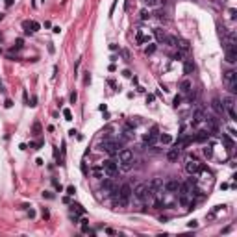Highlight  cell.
I'll list each match as a JSON object with an SVG mask.
<instances>
[{
  "instance_id": "cell-9",
  "label": "cell",
  "mask_w": 237,
  "mask_h": 237,
  "mask_svg": "<svg viewBox=\"0 0 237 237\" xmlns=\"http://www.w3.org/2000/svg\"><path fill=\"white\" fill-rule=\"evenodd\" d=\"M204 121L207 122V128H210L207 132H210V134H217V132H219V122L215 121V117L207 115V117H204Z\"/></svg>"
},
{
  "instance_id": "cell-6",
  "label": "cell",
  "mask_w": 237,
  "mask_h": 237,
  "mask_svg": "<svg viewBox=\"0 0 237 237\" xmlns=\"http://www.w3.org/2000/svg\"><path fill=\"white\" fill-rule=\"evenodd\" d=\"M224 50H226V61L228 63H235L237 61V48H235V43H228L224 45Z\"/></svg>"
},
{
  "instance_id": "cell-52",
  "label": "cell",
  "mask_w": 237,
  "mask_h": 237,
  "mask_svg": "<svg viewBox=\"0 0 237 237\" xmlns=\"http://www.w3.org/2000/svg\"><path fill=\"white\" fill-rule=\"evenodd\" d=\"M122 74H124V76H126V78H132V72H130V71H124Z\"/></svg>"
},
{
  "instance_id": "cell-10",
  "label": "cell",
  "mask_w": 237,
  "mask_h": 237,
  "mask_svg": "<svg viewBox=\"0 0 237 237\" xmlns=\"http://www.w3.org/2000/svg\"><path fill=\"white\" fill-rule=\"evenodd\" d=\"M132 158H134V154H132V150L128 148H121L119 150V161H132Z\"/></svg>"
},
{
  "instance_id": "cell-12",
  "label": "cell",
  "mask_w": 237,
  "mask_h": 237,
  "mask_svg": "<svg viewBox=\"0 0 237 237\" xmlns=\"http://www.w3.org/2000/svg\"><path fill=\"white\" fill-rule=\"evenodd\" d=\"M154 37L158 43H165V39H167V32L163 30V28H154Z\"/></svg>"
},
{
  "instance_id": "cell-44",
  "label": "cell",
  "mask_w": 237,
  "mask_h": 237,
  "mask_svg": "<svg viewBox=\"0 0 237 237\" xmlns=\"http://www.w3.org/2000/svg\"><path fill=\"white\" fill-rule=\"evenodd\" d=\"M37 106V96H32V104H30V108H35Z\"/></svg>"
},
{
  "instance_id": "cell-54",
  "label": "cell",
  "mask_w": 237,
  "mask_h": 237,
  "mask_svg": "<svg viewBox=\"0 0 237 237\" xmlns=\"http://www.w3.org/2000/svg\"><path fill=\"white\" fill-rule=\"evenodd\" d=\"M0 85H2V82H0Z\"/></svg>"
},
{
  "instance_id": "cell-40",
  "label": "cell",
  "mask_w": 237,
  "mask_h": 237,
  "mask_svg": "<svg viewBox=\"0 0 237 237\" xmlns=\"http://www.w3.org/2000/svg\"><path fill=\"white\" fill-rule=\"evenodd\" d=\"M76 100H78V95H76V91H72V93H71V102L76 104Z\"/></svg>"
},
{
  "instance_id": "cell-53",
  "label": "cell",
  "mask_w": 237,
  "mask_h": 237,
  "mask_svg": "<svg viewBox=\"0 0 237 237\" xmlns=\"http://www.w3.org/2000/svg\"><path fill=\"white\" fill-rule=\"evenodd\" d=\"M2 19H4V15H2V13H0V20H2Z\"/></svg>"
},
{
  "instance_id": "cell-27",
  "label": "cell",
  "mask_w": 237,
  "mask_h": 237,
  "mask_svg": "<svg viewBox=\"0 0 237 237\" xmlns=\"http://www.w3.org/2000/svg\"><path fill=\"white\" fill-rule=\"evenodd\" d=\"M139 17H141V20H148L152 15H150L148 9H141V11H139Z\"/></svg>"
},
{
  "instance_id": "cell-1",
  "label": "cell",
  "mask_w": 237,
  "mask_h": 237,
  "mask_svg": "<svg viewBox=\"0 0 237 237\" xmlns=\"http://www.w3.org/2000/svg\"><path fill=\"white\" fill-rule=\"evenodd\" d=\"M134 197L139 202H146L148 198H152V193L148 189V184H139L135 189H134Z\"/></svg>"
},
{
  "instance_id": "cell-45",
  "label": "cell",
  "mask_w": 237,
  "mask_h": 237,
  "mask_svg": "<svg viewBox=\"0 0 237 237\" xmlns=\"http://www.w3.org/2000/svg\"><path fill=\"white\" fill-rule=\"evenodd\" d=\"M4 4H6V8H11V6H13V0H4Z\"/></svg>"
},
{
  "instance_id": "cell-31",
  "label": "cell",
  "mask_w": 237,
  "mask_h": 237,
  "mask_svg": "<svg viewBox=\"0 0 237 237\" xmlns=\"http://www.w3.org/2000/svg\"><path fill=\"white\" fill-rule=\"evenodd\" d=\"M154 52H156V45H148V46L145 48V54L146 56H150V54H154Z\"/></svg>"
},
{
  "instance_id": "cell-30",
  "label": "cell",
  "mask_w": 237,
  "mask_h": 237,
  "mask_svg": "<svg viewBox=\"0 0 237 237\" xmlns=\"http://www.w3.org/2000/svg\"><path fill=\"white\" fill-rule=\"evenodd\" d=\"M32 132H33V135H39V134H41V124H39V122H33Z\"/></svg>"
},
{
  "instance_id": "cell-25",
  "label": "cell",
  "mask_w": 237,
  "mask_h": 237,
  "mask_svg": "<svg viewBox=\"0 0 237 237\" xmlns=\"http://www.w3.org/2000/svg\"><path fill=\"white\" fill-rule=\"evenodd\" d=\"M165 45H169V46H176V45H178V37H174V35H167Z\"/></svg>"
},
{
  "instance_id": "cell-48",
  "label": "cell",
  "mask_w": 237,
  "mask_h": 237,
  "mask_svg": "<svg viewBox=\"0 0 237 237\" xmlns=\"http://www.w3.org/2000/svg\"><path fill=\"white\" fill-rule=\"evenodd\" d=\"M187 226H189V228H197V220H191V222H189Z\"/></svg>"
},
{
  "instance_id": "cell-18",
  "label": "cell",
  "mask_w": 237,
  "mask_h": 237,
  "mask_svg": "<svg viewBox=\"0 0 237 237\" xmlns=\"http://www.w3.org/2000/svg\"><path fill=\"white\" fill-rule=\"evenodd\" d=\"M210 139V132H206V130H200V132H197V135H194V141H207Z\"/></svg>"
},
{
  "instance_id": "cell-36",
  "label": "cell",
  "mask_w": 237,
  "mask_h": 237,
  "mask_svg": "<svg viewBox=\"0 0 237 237\" xmlns=\"http://www.w3.org/2000/svg\"><path fill=\"white\" fill-rule=\"evenodd\" d=\"M145 4H146V6H150V8H154V6H158V4H159V0H145Z\"/></svg>"
},
{
  "instance_id": "cell-8",
  "label": "cell",
  "mask_w": 237,
  "mask_h": 237,
  "mask_svg": "<svg viewBox=\"0 0 237 237\" xmlns=\"http://www.w3.org/2000/svg\"><path fill=\"white\" fill-rule=\"evenodd\" d=\"M200 167H202V165H200L198 161H194V159H189V161L185 163V171H187V174L191 176V174H198Z\"/></svg>"
},
{
  "instance_id": "cell-46",
  "label": "cell",
  "mask_w": 237,
  "mask_h": 237,
  "mask_svg": "<svg viewBox=\"0 0 237 237\" xmlns=\"http://www.w3.org/2000/svg\"><path fill=\"white\" fill-rule=\"evenodd\" d=\"M4 106H6V108H11V106H13V102H11V100L8 98V100H6V102H4Z\"/></svg>"
},
{
  "instance_id": "cell-17",
  "label": "cell",
  "mask_w": 237,
  "mask_h": 237,
  "mask_svg": "<svg viewBox=\"0 0 237 237\" xmlns=\"http://www.w3.org/2000/svg\"><path fill=\"white\" fill-rule=\"evenodd\" d=\"M91 174H93L95 178L102 180V178H104V174H106V171H104V167L100 165V167H93V169H91Z\"/></svg>"
},
{
  "instance_id": "cell-21",
  "label": "cell",
  "mask_w": 237,
  "mask_h": 237,
  "mask_svg": "<svg viewBox=\"0 0 237 237\" xmlns=\"http://www.w3.org/2000/svg\"><path fill=\"white\" fill-rule=\"evenodd\" d=\"M178 156H180V148H172V150H169V154H167V159H169V161H176Z\"/></svg>"
},
{
  "instance_id": "cell-22",
  "label": "cell",
  "mask_w": 237,
  "mask_h": 237,
  "mask_svg": "<svg viewBox=\"0 0 237 237\" xmlns=\"http://www.w3.org/2000/svg\"><path fill=\"white\" fill-rule=\"evenodd\" d=\"M158 139H159L163 145H171V143H172V135H169V134H159Z\"/></svg>"
},
{
  "instance_id": "cell-49",
  "label": "cell",
  "mask_w": 237,
  "mask_h": 237,
  "mask_svg": "<svg viewBox=\"0 0 237 237\" xmlns=\"http://www.w3.org/2000/svg\"><path fill=\"white\" fill-rule=\"evenodd\" d=\"M48 52L54 54V45H52V43H48Z\"/></svg>"
},
{
  "instance_id": "cell-16",
  "label": "cell",
  "mask_w": 237,
  "mask_h": 237,
  "mask_svg": "<svg viewBox=\"0 0 237 237\" xmlns=\"http://www.w3.org/2000/svg\"><path fill=\"white\" fill-rule=\"evenodd\" d=\"M113 187H117L113 182H111L109 178H102V191H106V193H111L113 191Z\"/></svg>"
},
{
  "instance_id": "cell-19",
  "label": "cell",
  "mask_w": 237,
  "mask_h": 237,
  "mask_svg": "<svg viewBox=\"0 0 237 237\" xmlns=\"http://www.w3.org/2000/svg\"><path fill=\"white\" fill-rule=\"evenodd\" d=\"M191 89H193V83L189 80H184L182 83H180V91H182V93H189Z\"/></svg>"
},
{
  "instance_id": "cell-37",
  "label": "cell",
  "mask_w": 237,
  "mask_h": 237,
  "mask_svg": "<svg viewBox=\"0 0 237 237\" xmlns=\"http://www.w3.org/2000/svg\"><path fill=\"white\" fill-rule=\"evenodd\" d=\"M52 184H54V187H56V189H58V191H63V187H61V184H59V182H58V180H56V178L52 180Z\"/></svg>"
},
{
  "instance_id": "cell-41",
  "label": "cell",
  "mask_w": 237,
  "mask_h": 237,
  "mask_svg": "<svg viewBox=\"0 0 237 237\" xmlns=\"http://www.w3.org/2000/svg\"><path fill=\"white\" fill-rule=\"evenodd\" d=\"M154 98H156L154 95H146V104H152V102H154Z\"/></svg>"
},
{
  "instance_id": "cell-47",
  "label": "cell",
  "mask_w": 237,
  "mask_h": 237,
  "mask_svg": "<svg viewBox=\"0 0 237 237\" xmlns=\"http://www.w3.org/2000/svg\"><path fill=\"white\" fill-rule=\"evenodd\" d=\"M52 32H54V33H59V32H61V28H59V26H54V28H52Z\"/></svg>"
},
{
  "instance_id": "cell-3",
  "label": "cell",
  "mask_w": 237,
  "mask_h": 237,
  "mask_svg": "<svg viewBox=\"0 0 237 237\" xmlns=\"http://www.w3.org/2000/svg\"><path fill=\"white\" fill-rule=\"evenodd\" d=\"M224 82L228 83V89L232 91V95L237 93V72L235 71H226L224 72Z\"/></svg>"
},
{
  "instance_id": "cell-26",
  "label": "cell",
  "mask_w": 237,
  "mask_h": 237,
  "mask_svg": "<svg viewBox=\"0 0 237 237\" xmlns=\"http://www.w3.org/2000/svg\"><path fill=\"white\" fill-rule=\"evenodd\" d=\"M176 46H180V48H182V52L189 50V43H187L185 39H178V45H176Z\"/></svg>"
},
{
  "instance_id": "cell-4",
  "label": "cell",
  "mask_w": 237,
  "mask_h": 237,
  "mask_svg": "<svg viewBox=\"0 0 237 237\" xmlns=\"http://www.w3.org/2000/svg\"><path fill=\"white\" fill-rule=\"evenodd\" d=\"M102 167H104V171H106V174H108L109 178H113L115 174L119 172V163L115 161V159H104Z\"/></svg>"
},
{
  "instance_id": "cell-38",
  "label": "cell",
  "mask_w": 237,
  "mask_h": 237,
  "mask_svg": "<svg viewBox=\"0 0 237 237\" xmlns=\"http://www.w3.org/2000/svg\"><path fill=\"white\" fill-rule=\"evenodd\" d=\"M122 169L124 171H130L132 169V161H122Z\"/></svg>"
},
{
  "instance_id": "cell-50",
  "label": "cell",
  "mask_w": 237,
  "mask_h": 237,
  "mask_svg": "<svg viewBox=\"0 0 237 237\" xmlns=\"http://www.w3.org/2000/svg\"><path fill=\"white\" fill-rule=\"evenodd\" d=\"M235 13H237V11L232 8V9H230V17H232V19H235Z\"/></svg>"
},
{
  "instance_id": "cell-7",
  "label": "cell",
  "mask_w": 237,
  "mask_h": 237,
  "mask_svg": "<svg viewBox=\"0 0 237 237\" xmlns=\"http://www.w3.org/2000/svg\"><path fill=\"white\" fill-rule=\"evenodd\" d=\"M158 137H159V128H158L156 124H154V126L150 128V132H146V134H145L143 141H145L146 145H154V143L158 141Z\"/></svg>"
},
{
  "instance_id": "cell-43",
  "label": "cell",
  "mask_w": 237,
  "mask_h": 237,
  "mask_svg": "<svg viewBox=\"0 0 237 237\" xmlns=\"http://www.w3.org/2000/svg\"><path fill=\"white\" fill-rule=\"evenodd\" d=\"M43 219H50V213H48L46 207H43Z\"/></svg>"
},
{
  "instance_id": "cell-11",
  "label": "cell",
  "mask_w": 237,
  "mask_h": 237,
  "mask_svg": "<svg viewBox=\"0 0 237 237\" xmlns=\"http://www.w3.org/2000/svg\"><path fill=\"white\" fill-rule=\"evenodd\" d=\"M211 108H213V111H215L217 115H222V113H224V106H222L220 98H217V96L211 100Z\"/></svg>"
},
{
  "instance_id": "cell-5",
  "label": "cell",
  "mask_w": 237,
  "mask_h": 237,
  "mask_svg": "<svg viewBox=\"0 0 237 237\" xmlns=\"http://www.w3.org/2000/svg\"><path fill=\"white\" fill-rule=\"evenodd\" d=\"M222 106H224V111H228L230 119H232V121H237V115H235V98H233V96H226Z\"/></svg>"
},
{
  "instance_id": "cell-23",
  "label": "cell",
  "mask_w": 237,
  "mask_h": 237,
  "mask_svg": "<svg viewBox=\"0 0 237 237\" xmlns=\"http://www.w3.org/2000/svg\"><path fill=\"white\" fill-rule=\"evenodd\" d=\"M202 152H204V156H206L207 159H211V158H213V145H206Z\"/></svg>"
},
{
  "instance_id": "cell-29",
  "label": "cell",
  "mask_w": 237,
  "mask_h": 237,
  "mask_svg": "<svg viewBox=\"0 0 237 237\" xmlns=\"http://www.w3.org/2000/svg\"><path fill=\"white\" fill-rule=\"evenodd\" d=\"M71 207H72V210H74L76 213H78V215H83V213H85V210H83V207H82L80 204H72Z\"/></svg>"
},
{
  "instance_id": "cell-15",
  "label": "cell",
  "mask_w": 237,
  "mask_h": 237,
  "mask_svg": "<svg viewBox=\"0 0 237 237\" xmlns=\"http://www.w3.org/2000/svg\"><path fill=\"white\" fill-rule=\"evenodd\" d=\"M148 41H150V35H145L143 30H137V33H135V43H137V45L148 43Z\"/></svg>"
},
{
  "instance_id": "cell-33",
  "label": "cell",
  "mask_w": 237,
  "mask_h": 237,
  "mask_svg": "<svg viewBox=\"0 0 237 237\" xmlns=\"http://www.w3.org/2000/svg\"><path fill=\"white\" fill-rule=\"evenodd\" d=\"M63 117H65V121H72V113H71V109H63Z\"/></svg>"
},
{
  "instance_id": "cell-28",
  "label": "cell",
  "mask_w": 237,
  "mask_h": 237,
  "mask_svg": "<svg viewBox=\"0 0 237 237\" xmlns=\"http://www.w3.org/2000/svg\"><path fill=\"white\" fill-rule=\"evenodd\" d=\"M22 46H24V41H22V39L19 37V39L15 41V46H13L11 50H13V52H15V50H20V48H22Z\"/></svg>"
},
{
  "instance_id": "cell-35",
  "label": "cell",
  "mask_w": 237,
  "mask_h": 237,
  "mask_svg": "<svg viewBox=\"0 0 237 237\" xmlns=\"http://www.w3.org/2000/svg\"><path fill=\"white\" fill-rule=\"evenodd\" d=\"M180 104H182V96H180V95H176V96H174V102H172V106H174V108H178Z\"/></svg>"
},
{
  "instance_id": "cell-34",
  "label": "cell",
  "mask_w": 237,
  "mask_h": 237,
  "mask_svg": "<svg viewBox=\"0 0 237 237\" xmlns=\"http://www.w3.org/2000/svg\"><path fill=\"white\" fill-rule=\"evenodd\" d=\"M65 191H67V194H69V197H74V193H76V187H74V185H69Z\"/></svg>"
},
{
  "instance_id": "cell-14",
  "label": "cell",
  "mask_w": 237,
  "mask_h": 237,
  "mask_svg": "<svg viewBox=\"0 0 237 237\" xmlns=\"http://www.w3.org/2000/svg\"><path fill=\"white\" fill-rule=\"evenodd\" d=\"M204 111H202V109H197V111H194V115H193V121H191V124H193V126H197V124H200L202 121H204Z\"/></svg>"
},
{
  "instance_id": "cell-20",
  "label": "cell",
  "mask_w": 237,
  "mask_h": 237,
  "mask_svg": "<svg viewBox=\"0 0 237 237\" xmlns=\"http://www.w3.org/2000/svg\"><path fill=\"white\" fill-rule=\"evenodd\" d=\"M194 71V63L191 59H185V63H184V74H191Z\"/></svg>"
},
{
  "instance_id": "cell-2",
  "label": "cell",
  "mask_w": 237,
  "mask_h": 237,
  "mask_svg": "<svg viewBox=\"0 0 237 237\" xmlns=\"http://www.w3.org/2000/svg\"><path fill=\"white\" fill-rule=\"evenodd\" d=\"M100 148L104 152H108L109 156H115V154H119V150L122 148V145L117 143V141H111V139H104V141L100 143Z\"/></svg>"
},
{
  "instance_id": "cell-32",
  "label": "cell",
  "mask_w": 237,
  "mask_h": 237,
  "mask_svg": "<svg viewBox=\"0 0 237 237\" xmlns=\"http://www.w3.org/2000/svg\"><path fill=\"white\" fill-rule=\"evenodd\" d=\"M182 58H184V52L182 50H178V52L172 54V59H176V61H182Z\"/></svg>"
},
{
  "instance_id": "cell-51",
  "label": "cell",
  "mask_w": 237,
  "mask_h": 237,
  "mask_svg": "<svg viewBox=\"0 0 237 237\" xmlns=\"http://www.w3.org/2000/svg\"><path fill=\"white\" fill-rule=\"evenodd\" d=\"M22 98H24V104L28 106V93H26V91H24V95H22Z\"/></svg>"
},
{
  "instance_id": "cell-13",
  "label": "cell",
  "mask_w": 237,
  "mask_h": 237,
  "mask_svg": "<svg viewBox=\"0 0 237 237\" xmlns=\"http://www.w3.org/2000/svg\"><path fill=\"white\" fill-rule=\"evenodd\" d=\"M178 187H180V182H178V180H169V182L165 184V191H169V193H176V191H178Z\"/></svg>"
},
{
  "instance_id": "cell-24",
  "label": "cell",
  "mask_w": 237,
  "mask_h": 237,
  "mask_svg": "<svg viewBox=\"0 0 237 237\" xmlns=\"http://www.w3.org/2000/svg\"><path fill=\"white\" fill-rule=\"evenodd\" d=\"M82 232L83 233H93V230H91V226H89V220L87 219L82 220Z\"/></svg>"
},
{
  "instance_id": "cell-42",
  "label": "cell",
  "mask_w": 237,
  "mask_h": 237,
  "mask_svg": "<svg viewBox=\"0 0 237 237\" xmlns=\"http://www.w3.org/2000/svg\"><path fill=\"white\" fill-rule=\"evenodd\" d=\"M43 198H54V194H52L50 191H45V193H43Z\"/></svg>"
},
{
  "instance_id": "cell-39",
  "label": "cell",
  "mask_w": 237,
  "mask_h": 237,
  "mask_svg": "<svg viewBox=\"0 0 237 237\" xmlns=\"http://www.w3.org/2000/svg\"><path fill=\"white\" fill-rule=\"evenodd\" d=\"M83 83H85V85L91 83V76H89V72H85V76H83Z\"/></svg>"
}]
</instances>
